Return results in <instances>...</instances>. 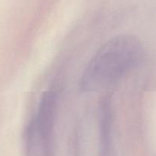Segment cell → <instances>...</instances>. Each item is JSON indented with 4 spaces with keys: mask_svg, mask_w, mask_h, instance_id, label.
Returning <instances> with one entry per match:
<instances>
[{
    "mask_svg": "<svg viewBox=\"0 0 156 156\" xmlns=\"http://www.w3.org/2000/svg\"><path fill=\"white\" fill-rule=\"evenodd\" d=\"M144 53L137 37L121 34L111 38L87 64L80 81V91L93 93L108 90L142 62Z\"/></svg>",
    "mask_w": 156,
    "mask_h": 156,
    "instance_id": "1",
    "label": "cell"
}]
</instances>
